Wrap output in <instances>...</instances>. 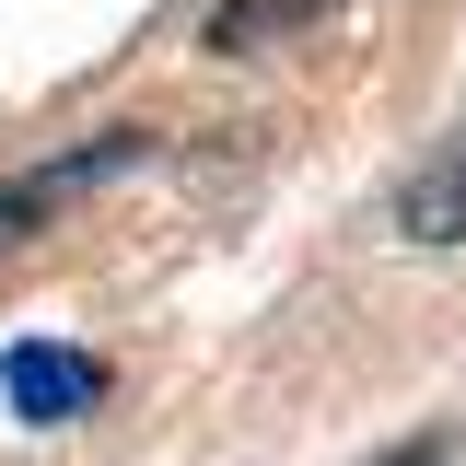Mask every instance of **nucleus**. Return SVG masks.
Instances as JSON below:
<instances>
[{
    "mask_svg": "<svg viewBox=\"0 0 466 466\" xmlns=\"http://www.w3.org/2000/svg\"><path fill=\"white\" fill-rule=\"evenodd\" d=\"M0 397L24 408L35 431H58V420H82V408L106 397V373H94L82 350H47V339H24L12 361H0Z\"/></svg>",
    "mask_w": 466,
    "mask_h": 466,
    "instance_id": "obj_1",
    "label": "nucleus"
},
{
    "mask_svg": "<svg viewBox=\"0 0 466 466\" xmlns=\"http://www.w3.org/2000/svg\"><path fill=\"white\" fill-rule=\"evenodd\" d=\"M397 233L408 245H466V128L420 175H397Z\"/></svg>",
    "mask_w": 466,
    "mask_h": 466,
    "instance_id": "obj_2",
    "label": "nucleus"
},
{
    "mask_svg": "<svg viewBox=\"0 0 466 466\" xmlns=\"http://www.w3.org/2000/svg\"><path fill=\"white\" fill-rule=\"evenodd\" d=\"M327 12H339V0H210V24H198V35H210L222 58H257V47H291V35H303V24H327Z\"/></svg>",
    "mask_w": 466,
    "mask_h": 466,
    "instance_id": "obj_3",
    "label": "nucleus"
},
{
    "mask_svg": "<svg viewBox=\"0 0 466 466\" xmlns=\"http://www.w3.org/2000/svg\"><path fill=\"white\" fill-rule=\"evenodd\" d=\"M373 466H466V431H420V443H397V455H373Z\"/></svg>",
    "mask_w": 466,
    "mask_h": 466,
    "instance_id": "obj_4",
    "label": "nucleus"
}]
</instances>
